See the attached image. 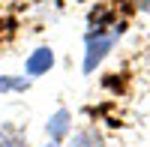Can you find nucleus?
<instances>
[{
	"instance_id": "obj_1",
	"label": "nucleus",
	"mask_w": 150,
	"mask_h": 147,
	"mask_svg": "<svg viewBox=\"0 0 150 147\" xmlns=\"http://www.w3.org/2000/svg\"><path fill=\"white\" fill-rule=\"evenodd\" d=\"M87 51H84V63H81V72L84 75H93L96 66L108 57V51L114 48L117 42V33H102V30H90L87 33Z\"/></svg>"
},
{
	"instance_id": "obj_2",
	"label": "nucleus",
	"mask_w": 150,
	"mask_h": 147,
	"mask_svg": "<svg viewBox=\"0 0 150 147\" xmlns=\"http://www.w3.org/2000/svg\"><path fill=\"white\" fill-rule=\"evenodd\" d=\"M54 66V51L51 48H36L30 51V57L24 60V72H27V78H39V75H48V69Z\"/></svg>"
},
{
	"instance_id": "obj_3",
	"label": "nucleus",
	"mask_w": 150,
	"mask_h": 147,
	"mask_svg": "<svg viewBox=\"0 0 150 147\" xmlns=\"http://www.w3.org/2000/svg\"><path fill=\"white\" fill-rule=\"evenodd\" d=\"M45 132H48V138L51 141H63L69 132H72V111L69 108H57V111L48 117V123H45Z\"/></svg>"
},
{
	"instance_id": "obj_4",
	"label": "nucleus",
	"mask_w": 150,
	"mask_h": 147,
	"mask_svg": "<svg viewBox=\"0 0 150 147\" xmlns=\"http://www.w3.org/2000/svg\"><path fill=\"white\" fill-rule=\"evenodd\" d=\"M69 147H105V138H102V132L96 126H84V129H78L72 135Z\"/></svg>"
},
{
	"instance_id": "obj_5",
	"label": "nucleus",
	"mask_w": 150,
	"mask_h": 147,
	"mask_svg": "<svg viewBox=\"0 0 150 147\" xmlns=\"http://www.w3.org/2000/svg\"><path fill=\"white\" fill-rule=\"evenodd\" d=\"M30 87L27 75H0V93H24Z\"/></svg>"
},
{
	"instance_id": "obj_6",
	"label": "nucleus",
	"mask_w": 150,
	"mask_h": 147,
	"mask_svg": "<svg viewBox=\"0 0 150 147\" xmlns=\"http://www.w3.org/2000/svg\"><path fill=\"white\" fill-rule=\"evenodd\" d=\"M0 147H27V141L15 126H3L0 129Z\"/></svg>"
},
{
	"instance_id": "obj_7",
	"label": "nucleus",
	"mask_w": 150,
	"mask_h": 147,
	"mask_svg": "<svg viewBox=\"0 0 150 147\" xmlns=\"http://www.w3.org/2000/svg\"><path fill=\"white\" fill-rule=\"evenodd\" d=\"M132 3H135L138 12H150V0H132Z\"/></svg>"
},
{
	"instance_id": "obj_8",
	"label": "nucleus",
	"mask_w": 150,
	"mask_h": 147,
	"mask_svg": "<svg viewBox=\"0 0 150 147\" xmlns=\"http://www.w3.org/2000/svg\"><path fill=\"white\" fill-rule=\"evenodd\" d=\"M45 147H60V144H57V141H48V144H45Z\"/></svg>"
}]
</instances>
